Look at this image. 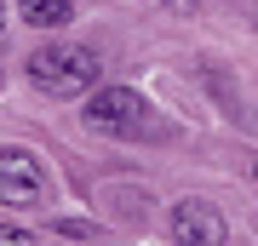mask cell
Returning a JSON list of instances; mask_svg holds the SVG:
<instances>
[{
	"label": "cell",
	"mask_w": 258,
	"mask_h": 246,
	"mask_svg": "<svg viewBox=\"0 0 258 246\" xmlns=\"http://www.w3.org/2000/svg\"><path fill=\"white\" fill-rule=\"evenodd\" d=\"M18 18L35 29H63L75 18V0H18Z\"/></svg>",
	"instance_id": "5"
},
{
	"label": "cell",
	"mask_w": 258,
	"mask_h": 246,
	"mask_svg": "<svg viewBox=\"0 0 258 246\" xmlns=\"http://www.w3.org/2000/svg\"><path fill=\"white\" fill-rule=\"evenodd\" d=\"M29 80L35 92H46V98H86V92L98 86V52L92 46H75V40H52V46H35L29 52Z\"/></svg>",
	"instance_id": "1"
},
{
	"label": "cell",
	"mask_w": 258,
	"mask_h": 246,
	"mask_svg": "<svg viewBox=\"0 0 258 246\" xmlns=\"http://www.w3.org/2000/svg\"><path fill=\"white\" fill-rule=\"evenodd\" d=\"M81 120L92 132H103V137H166V126L155 120V103L149 98H138L132 86H98L92 98H86V109H81Z\"/></svg>",
	"instance_id": "2"
},
{
	"label": "cell",
	"mask_w": 258,
	"mask_h": 246,
	"mask_svg": "<svg viewBox=\"0 0 258 246\" xmlns=\"http://www.w3.org/2000/svg\"><path fill=\"white\" fill-rule=\"evenodd\" d=\"M172 240L178 246H224L230 240V223L212 201H178L172 206Z\"/></svg>",
	"instance_id": "4"
},
{
	"label": "cell",
	"mask_w": 258,
	"mask_h": 246,
	"mask_svg": "<svg viewBox=\"0 0 258 246\" xmlns=\"http://www.w3.org/2000/svg\"><path fill=\"white\" fill-rule=\"evenodd\" d=\"M252 178H258V166H252Z\"/></svg>",
	"instance_id": "9"
},
{
	"label": "cell",
	"mask_w": 258,
	"mask_h": 246,
	"mask_svg": "<svg viewBox=\"0 0 258 246\" xmlns=\"http://www.w3.org/2000/svg\"><path fill=\"white\" fill-rule=\"evenodd\" d=\"M0 80H6V74H0Z\"/></svg>",
	"instance_id": "10"
},
{
	"label": "cell",
	"mask_w": 258,
	"mask_h": 246,
	"mask_svg": "<svg viewBox=\"0 0 258 246\" xmlns=\"http://www.w3.org/2000/svg\"><path fill=\"white\" fill-rule=\"evenodd\" d=\"M149 6H161V12H178V18H189V12H201V0H149Z\"/></svg>",
	"instance_id": "7"
},
{
	"label": "cell",
	"mask_w": 258,
	"mask_h": 246,
	"mask_svg": "<svg viewBox=\"0 0 258 246\" xmlns=\"http://www.w3.org/2000/svg\"><path fill=\"white\" fill-rule=\"evenodd\" d=\"M0 201L18 212H40L52 206V172L40 166L35 149L23 143H0Z\"/></svg>",
	"instance_id": "3"
},
{
	"label": "cell",
	"mask_w": 258,
	"mask_h": 246,
	"mask_svg": "<svg viewBox=\"0 0 258 246\" xmlns=\"http://www.w3.org/2000/svg\"><path fill=\"white\" fill-rule=\"evenodd\" d=\"M0 35H6V0H0Z\"/></svg>",
	"instance_id": "8"
},
{
	"label": "cell",
	"mask_w": 258,
	"mask_h": 246,
	"mask_svg": "<svg viewBox=\"0 0 258 246\" xmlns=\"http://www.w3.org/2000/svg\"><path fill=\"white\" fill-rule=\"evenodd\" d=\"M0 246H40L29 229H18V223H0Z\"/></svg>",
	"instance_id": "6"
}]
</instances>
